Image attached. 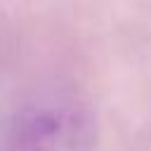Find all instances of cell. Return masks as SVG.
I'll return each mask as SVG.
<instances>
[{"instance_id":"6da1fadb","label":"cell","mask_w":151,"mask_h":151,"mask_svg":"<svg viewBox=\"0 0 151 151\" xmlns=\"http://www.w3.org/2000/svg\"><path fill=\"white\" fill-rule=\"evenodd\" d=\"M94 120L68 99H47L24 106L9 130L7 151H92Z\"/></svg>"}]
</instances>
